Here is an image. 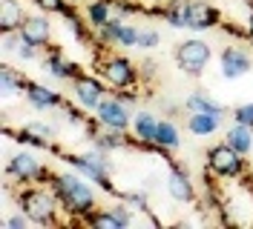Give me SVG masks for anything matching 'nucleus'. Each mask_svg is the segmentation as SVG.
Masks as SVG:
<instances>
[{"instance_id": "1", "label": "nucleus", "mask_w": 253, "mask_h": 229, "mask_svg": "<svg viewBox=\"0 0 253 229\" xmlns=\"http://www.w3.org/2000/svg\"><path fill=\"white\" fill-rule=\"evenodd\" d=\"M49 189L55 192L69 224L84 227V221L98 209V186L89 183L84 175H78L75 169L72 172H55L49 181Z\"/></svg>"}, {"instance_id": "2", "label": "nucleus", "mask_w": 253, "mask_h": 229, "mask_svg": "<svg viewBox=\"0 0 253 229\" xmlns=\"http://www.w3.org/2000/svg\"><path fill=\"white\" fill-rule=\"evenodd\" d=\"M15 203L32 221V227H61V224H66V215H63L55 192L49 189V183L20 186L15 195Z\"/></svg>"}, {"instance_id": "3", "label": "nucleus", "mask_w": 253, "mask_h": 229, "mask_svg": "<svg viewBox=\"0 0 253 229\" xmlns=\"http://www.w3.org/2000/svg\"><path fill=\"white\" fill-rule=\"evenodd\" d=\"M61 161L69 164L78 175H84L89 183H95L101 192H107L112 198L121 200V189L112 186V164L107 161V152L98 149H86V152H61Z\"/></svg>"}, {"instance_id": "4", "label": "nucleus", "mask_w": 253, "mask_h": 229, "mask_svg": "<svg viewBox=\"0 0 253 229\" xmlns=\"http://www.w3.org/2000/svg\"><path fill=\"white\" fill-rule=\"evenodd\" d=\"M95 72L104 77V83L110 86V92L138 89V83H141V66L132 58L121 55V52H104V55H98Z\"/></svg>"}, {"instance_id": "5", "label": "nucleus", "mask_w": 253, "mask_h": 229, "mask_svg": "<svg viewBox=\"0 0 253 229\" xmlns=\"http://www.w3.org/2000/svg\"><path fill=\"white\" fill-rule=\"evenodd\" d=\"M6 178L17 186H29V183H49L55 169H49L43 161H38V155L29 152V149H17L15 155L6 158Z\"/></svg>"}, {"instance_id": "6", "label": "nucleus", "mask_w": 253, "mask_h": 229, "mask_svg": "<svg viewBox=\"0 0 253 229\" xmlns=\"http://www.w3.org/2000/svg\"><path fill=\"white\" fill-rule=\"evenodd\" d=\"M205 169H210L219 181H239L248 172V155L236 152L227 140H219V143L207 146Z\"/></svg>"}, {"instance_id": "7", "label": "nucleus", "mask_w": 253, "mask_h": 229, "mask_svg": "<svg viewBox=\"0 0 253 229\" xmlns=\"http://www.w3.org/2000/svg\"><path fill=\"white\" fill-rule=\"evenodd\" d=\"M173 58H175V66L181 69V75L202 77L207 72L210 61H213V46L207 43L202 34H193V37H187V40L175 43Z\"/></svg>"}, {"instance_id": "8", "label": "nucleus", "mask_w": 253, "mask_h": 229, "mask_svg": "<svg viewBox=\"0 0 253 229\" xmlns=\"http://www.w3.org/2000/svg\"><path fill=\"white\" fill-rule=\"evenodd\" d=\"M69 92H72V103H78L84 112H95V109L101 106V100L110 95V86L104 83L101 75L84 72L81 77H75L69 83Z\"/></svg>"}, {"instance_id": "9", "label": "nucleus", "mask_w": 253, "mask_h": 229, "mask_svg": "<svg viewBox=\"0 0 253 229\" xmlns=\"http://www.w3.org/2000/svg\"><path fill=\"white\" fill-rule=\"evenodd\" d=\"M92 118L98 121V126H104V129H121V132H129V126H132V109L121 103L115 95H107L104 100H101V106L92 112Z\"/></svg>"}, {"instance_id": "10", "label": "nucleus", "mask_w": 253, "mask_h": 229, "mask_svg": "<svg viewBox=\"0 0 253 229\" xmlns=\"http://www.w3.org/2000/svg\"><path fill=\"white\" fill-rule=\"evenodd\" d=\"M41 66L46 69L49 77H55V80H63V83H72L75 77L84 75V69H81V63L69 61L66 55H63V49L58 43H49L43 49V58H41Z\"/></svg>"}, {"instance_id": "11", "label": "nucleus", "mask_w": 253, "mask_h": 229, "mask_svg": "<svg viewBox=\"0 0 253 229\" xmlns=\"http://www.w3.org/2000/svg\"><path fill=\"white\" fill-rule=\"evenodd\" d=\"M253 72V55L245 46H224L219 52V75L224 80H239V77Z\"/></svg>"}, {"instance_id": "12", "label": "nucleus", "mask_w": 253, "mask_h": 229, "mask_svg": "<svg viewBox=\"0 0 253 229\" xmlns=\"http://www.w3.org/2000/svg\"><path fill=\"white\" fill-rule=\"evenodd\" d=\"M224 23L221 9L210 0H190V17H187V32L193 34H205V32L219 29Z\"/></svg>"}, {"instance_id": "13", "label": "nucleus", "mask_w": 253, "mask_h": 229, "mask_svg": "<svg viewBox=\"0 0 253 229\" xmlns=\"http://www.w3.org/2000/svg\"><path fill=\"white\" fill-rule=\"evenodd\" d=\"M167 195L175 203H196L199 200V186L193 183L187 169L175 161H170V172H167Z\"/></svg>"}, {"instance_id": "14", "label": "nucleus", "mask_w": 253, "mask_h": 229, "mask_svg": "<svg viewBox=\"0 0 253 229\" xmlns=\"http://www.w3.org/2000/svg\"><path fill=\"white\" fill-rule=\"evenodd\" d=\"M23 98H26V103H29L35 112H52V109H58L61 112L66 106V98H63V92L52 89L46 83H38V80H29V86L23 92Z\"/></svg>"}, {"instance_id": "15", "label": "nucleus", "mask_w": 253, "mask_h": 229, "mask_svg": "<svg viewBox=\"0 0 253 229\" xmlns=\"http://www.w3.org/2000/svg\"><path fill=\"white\" fill-rule=\"evenodd\" d=\"M20 34L29 40V43H35L41 52L46 49L49 43H52V34H55V26H52V20H49L46 12H41V9H35V12H29L26 15V20H23V26H20Z\"/></svg>"}, {"instance_id": "16", "label": "nucleus", "mask_w": 253, "mask_h": 229, "mask_svg": "<svg viewBox=\"0 0 253 229\" xmlns=\"http://www.w3.org/2000/svg\"><path fill=\"white\" fill-rule=\"evenodd\" d=\"M153 143L158 146V152L161 158H167V161H173L170 155L181 146V129H178V123L175 121H167V118H161L158 121V129H156V137H153Z\"/></svg>"}, {"instance_id": "17", "label": "nucleus", "mask_w": 253, "mask_h": 229, "mask_svg": "<svg viewBox=\"0 0 253 229\" xmlns=\"http://www.w3.org/2000/svg\"><path fill=\"white\" fill-rule=\"evenodd\" d=\"M221 115H210V112H187V121H184V129H187L193 137H210L221 132Z\"/></svg>"}, {"instance_id": "18", "label": "nucleus", "mask_w": 253, "mask_h": 229, "mask_svg": "<svg viewBox=\"0 0 253 229\" xmlns=\"http://www.w3.org/2000/svg\"><path fill=\"white\" fill-rule=\"evenodd\" d=\"M158 115H153L150 109H138L135 115H132V126H129V132L135 137V149H141L144 143H153V137H156V129H158Z\"/></svg>"}, {"instance_id": "19", "label": "nucleus", "mask_w": 253, "mask_h": 229, "mask_svg": "<svg viewBox=\"0 0 253 229\" xmlns=\"http://www.w3.org/2000/svg\"><path fill=\"white\" fill-rule=\"evenodd\" d=\"M26 15H29V12L23 9V0H0V32H3V34L20 32Z\"/></svg>"}, {"instance_id": "20", "label": "nucleus", "mask_w": 253, "mask_h": 229, "mask_svg": "<svg viewBox=\"0 0 253 229\" xmlns=\"http://www.w3.org/2000/svg\"><path fill=\"white\" fill-rule=\"evenodd\" d=\"M81 12L86 17V23L98 32L101 26H107L112 17H115V3L112 0H89V3L81 6Z\"/></svg>"}, {"instance_id": "21", "label": "nucleus", "mask_w": 253, "mask_h": 229, "mask_svg": "<svg viewBox=\"0 0 253 229\" xmlns=\"http://www.w3.org/2000/svg\"><path fill=\"white\" fill-rule=\"evenodd\" d=\"M184 109H187V112H210V115H221V118L227 115V106L219 103V100H216L210 92H205V89H193L190 92L187 98H184Z\"/></svg>"}, {"instance_id": "22", "label": "nucleus", "mask_w": 253, "mask_h": 229, "mask_svg": "<svg viewBox=\"0 0 253 229\" xmlns=\"http://www.w3.org/2000/svg\"><path fill=\"white\" fill-rule=\"evenodd\" d=\"M3 52L6 55H15L20 63H29V61H35L38 55H41V49L35 43H29L20 32H15V34H3Z\"/></svg>"}, {"instance_id": "23", "label": "nucleus", "mask_w": 253, "mask_h": 229, "mask_svg": "<svg viewBox=\"0 0 253 229\" xmlns=\"http://www.w3.org/2000/svg\"><path fill=\"white\" fill-rule=\"evenodd\" d=\"M26 86H29V77L23 75L20 69H15L12 63H3V66H0V89H3V98L23 95Z\"/></svg>"}, {"instance_id": "24", "label": "nucleus", "mask_w": 253, "mask_h": 229, "mask_svg": "<svg viewBox=\"0 0 253 229\" xmlns=\"http://www.w3.org/2000/svg\"><path fill=\"white\" fill-rule=\"evenodd\" d=\"M190 17V0H164L161 3V20L170 29H187Z\"/></svg>"}, {"instance_id": "25", "label": "nucleus", "mask_w": 253, "mask_h": 229, "mask_svg": "<svg viewBox=\"0 0 253 229\" xmlns=\"http://www.w3.org/2000/svg\"><path fill=\"white\" fill-rule=\"evenodd\" d=\"M224 140L242 155L253 152V126H242V123H230L224 129Z\"/></svg>"}, {"instance_id": "26", "label": "nucleus", "mask_w": 253, "mask_h": 229, "mask_svg": "<svg viewBox=\"0 0 253 229\" xmlns=\"http://www.w3.org/2000/svg\"><path fill=\"white\" fill-rule=\"evenodd\" d=\"M84 227H95V229H121V224H118V218L112 215L110 206H98L86 221H84Z\"/></svg>"}, {"instance_id": "27", "label": "nucleus", "mask_w": 253, "mask_h": 229, "mask_svg": "<svg viewBox=\"0 0 253 229\" xmlns=\"http://www.w3.org/2000/svg\"><path fill=\"white\" fill-rule=\"evenodd\" d=\"M138 37H141V29H138L135 23H124L115 46H121V49H135V46H138Z\"/></svg>"}, {"instance_id": "28", "label": "nucleus", "mask_w": 253, "mask_h": 229, "mask_svg": "<svg viewBox=\"0 0 253 229\" xmlns=\"http://www.w3.org/2000/svg\"><path fill=\"white\" fill-rule=\"evenodd\" d=\"M112 3H115V15H121V17H135V15L147 12V6L141 0H112Z\"/></svg>"}, {"instance_id": "29", "label": "nucleus", "mask_w": 253, "mask_h": 229, "mask_svg": "<svg viewBox=\"0 0 253 229\" xmlns=\"http://www.w3.org/2000/svg\"><path fill=\"white\" fill-rule=\"evenodd\" d=\"M32 3H35V9H41L46 15H63L72 6V0H32Z\"/></svg>"}, {"instance_id": "30", "label": "nucleus", "mask_w": 253, "mask_h": 229, "mask_svg": "<svg viewBox=\"0 0 253 229\" xmlns=\"http://www.w3.org/2000/svg\"><path fill=\"white\" fill-rule=\"evenodd\" d=\"M230 118H233V123H242V126H253V100H248V103H239V106H233Z\"/></svg>"}, {"instance_id": "31", "label": "nucleus", "mask_w": 253, "mask_h": 229, "mask_svg": "<svg viewBox=\"0 0 253 229\" xmlns=\"http://www.w3.org/2000/svg\"><path fill=\"white\" fill-rule=\"evenodd\" d=\"M121 200H126L135 212L150 215V203H147V195L144 192H121Z\"/></svg>"}, {"instance_id": "32", "label": "nucleus", "mask_w": 253, "mask_h": 229, "mask_svg": "<svg viewBox=\"0 0 253 229\" xmlns=\"http://www.w3.org/2000/svg\"><path fill=\"white\" fill-rule=\"evenodd\" d=\"M158 46H161V32H158V29H150V26H147V29H141L138 49H147V52H150V49H158Z\"/></svg>"}, {"instance_id": "33", "label": "nucleus", "mask_w": 253, "mask_h": 229, "mask_svg": "<svg viewBox=\"0 0 253 229\" xmlns=\"http://www.w3.org/2000/svg\"><path fill=\"white\" fill-rule=\"evenodd\" d=\"M29 227H32V221H29L23 212H20V209L3 218V229H29Z\"/></svg>"}, {"instance_id": "34", "label": "nucleus", "mask_w": 253, "mask_h": 229, "mask_svg": "<svg viewBox=\"0 0 253 229\" xmlns=\"http://www.w3.org/2000/svg\"><path fill=\"white\" fill-rule=\"evenodd\" d=\"M112 95H115L121 103H126L129 109H135L138 103H141V92L138 89H118V92H112Z\"/></svg>"}, {"instance_id": "35", "label": "nucleus", "mask_w": 253, "mask_h": 229, "mask_svg": "<svg viewBox=\"0 0 253 229\" xmlns=\"http://www.w3.org/2000/svg\"><path fill=\"white\" fill-rule=\"evenodd\" d=\"M224 34H230V37H239V40H248V26H236V23H221L219 26Z\"/></svg>"}, {"instance_id": "36", "label": "nucleus", "mask_w": 253, "mask_h": 229, "mask_svg": "<svg viewBox=\"0 0 253 229\" xmlns=\"http://www.w3.org/2000/svg\"><path fill=\"white\" fill-rule=\"evenodd\" d=\"M245 26H248V43L253 46V9H251V15H248V23Z\"/></svg>"}, {"instance_id": "37", "label": "nucleus", "mask_w": 253, "mask_h": 229, "mask_svg": "<svg viewBox=\"0 0 253 229\" xmlns=\"http://www.w3.org/2000/svg\"><path fill=\"white\" fill-rule=\"evenodd\" d=\"M72 3H78V0H72Z\"/></svg>"}, {"instance_id": "38", "label": "nucleus", "mask_w": 253, "mask_h": 229, "mask_svg": "<svg viewBox=\"0 0 253 229\" xmlns=\"http://www.w3.org/2000/svg\"><path fill=\"white\" fill-rule=\"evenodd\" d=\"M245 3H248V0H245Z\"/></svg>"}]
</instances>
